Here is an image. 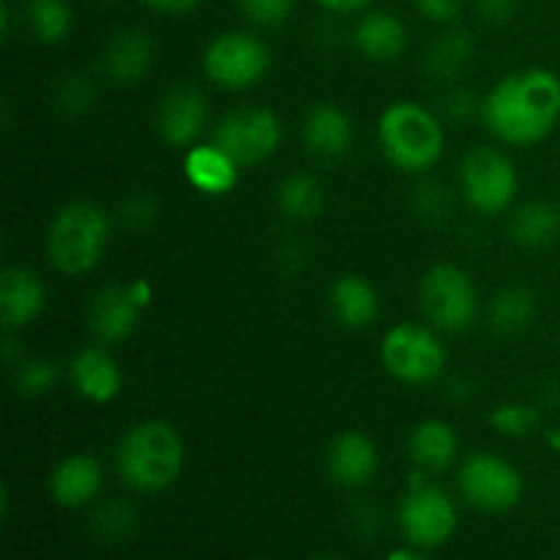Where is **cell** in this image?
Returning a JSON list of instances; mask_svg holds the SVG:
<instances>
[{
    "label": "cell",
    "mask_w": 560,
    "mask_h": 560,
    "mask_svg": "<svg viewBox=\"0 0 560 560\" xmlns=\"http://www.w3.org/2000/svg\"><path fill=\"white\" fill-rule=\"evenodd\" d=\"M481 120L506 145L547 140L560 120V77L541 66L503 77L485 96Z\"/></svg>",
    "instance_id": "1"
},
{
    "label": "cell",
    "mask_w": 560,
    "mask_h": 560,
    "mask_svg": "<svg viewBox=\"0 0 560 560\" xmlns=\"http://www.w3.org/2000/svg\"><path fill=\"white\" fill-rule=\"evenodd\" d=\"M186 448L178 430L167 421H142L118 443L115 465L131 490L162 492L175 485L184 470Z\"/></svg>",
    "instance_id": "2"
},
{
    "label": "cell",
    "mask_w": 560,
    "mask_h": 560,
    "mask_svg": "<svg viewBox=\"0 0 560 560\" xmlns=\"http://www.w3.org/2000/svg\"><path fill=\"white\" fill-rule=\"evenodd\" d=\"M377 140L388 162L402 173H427L446 151V131L432 109L416 102H394L377 120Z\"/></svg>",
    "instance_id": "3"
},
{
    "label": "cell",
    "mask_w": 560,
    "mask_h": 560,
    "mask_svg": "<svg viewBox=\"0 0 560 560\" xmlns=\"http://www.w3.org/2000/svg\"><path fill=\"white\" fill-rule=\"evenodd\" d=\"M113 235V222L102 206L88 200L69 202L55 213L47 233V257L55 271L82 277L102 262Z\"/></svg>",
    "instance_id": "4"
},
{
    "label": "cell",
    "mask_w": 560,
    "mask_h": 560,
    "mask_svg": "<svg viewBox=\"0 0 560 560\" xmlns=\"http://www.w3.org/2000/svg\"><path fill=\"white\" fill-rule=\"evenodd\" d=\"M424 317L446 334L468 331L479 315V293L465 268L438 262L424 273L419 288Z\"/></svg>",
    "instance_id": "5"
},
{
    "label": "cell",
    "mask_w": 560,
    "mask_h": 560,
    "mask_svg": "<svg viewBox=\"0 0 560 560\" xmlns=\"http://www.w3.org/2000/svg\"><path fill=\"white\" fill-rule=\"evenodd\" d=\"M459 184L465 202L485 217L506 211L520 189L512 159L490 145H476L465 153L459 162Z\"/></svg>",
    "instance_id": "6"
},
{
    "label": "cell",
    "mask_w": 560,
    "mask_h": 560,
    "mask_svg": "<svg viewBox=\"0 0 560 560\" xmlns=\"http://www.w3.org/2000/svg\"><path fill=\"white\" fill-rule=\"evenodd\" d=\"M381 361L386 372L410 386H427L446 370V348L432 328L399 323L388 328L381 342Z\"/></svg>",
    "instance_id": "7"
},
{
    "label": "cell",
    "mask_w": 560,
    "mask_h": 560,
    "mask_svg": "<svg viewBox=\"0 0 560 560\" xmlns=\"http://www.w3.org/2000/svg\"><path fill=\"white\" fill-rule=\"evenodd\" d=\"M271 66L266 42L249 31H224L213 38L202 55V69L208 80L224 91L255 88Z\"/></svg>",
    "instance_id": "8"
},
{
    "label": "cell",
    "mask_w": 560,
    "mask_h": 560,
    "mask_svg": "<svg viewBox=\"0 0 560 560\" xmlns=\"http://www.w3.org/2000/svg\"><path fill=\"white\" fill-rule=\"evenodd\" d=\"M282 124L266 107L244 104L224 115L213 131V142L233 159L238 167H255L268 162L282 145Z\"/></svg>",
    "instance_id": "9"
},
{
    "label": "cell",
    "mask_w": 560,
    "mask_h": 560,
    "mask_svg": "<svg viewBox=\"0 0 560 560\" xmlns=\"http://www.w3.org/2000/svg\"><path fill=\"white\" fill-rule=\"evenodd\" d=\"M457 525L459 517L452 495L421 479V474H413L408 495L399 503V528L405 539L419 550H432L446 545Z\"/></svg>",
    "instance_id": "10"
},
{
    "label": "cell",
    "mask_w": 560,
    "mask_h": 560,
    "mask_svg": "<svg viewBox=\"0 0 560 560\" xmlns=\"http://www.w3.org/2000/svg\"><path fill=\"white\" fill-rule=\"evenodd\" d=\"M459 492L474 509L487 514H503L523 501V474L509 459L492 452H476L463 459L457 476Z\"/></svg>",
    "instance_id": "11"
},
{
    "label": "cell",
    "mask_w": 560,
    "mask_h": 560,
    "mask_svg": "<svg viewBox=\"0 0 560 560\" xmlns=\"http://www.w3.org/2000/svg\"><path fill=\"white\" fill-rule=\"evenodd\" d=\"M208 104L197 88L175 85L159 98L156 131L167 145L189 148L206 129Z\"/></svg>",
    "instance_id": "12"
},
{
    "label": "cell",
    "mask_w": 560,
    "mask_h": 560,
    "mask_svg": "<svg viewBox=\"0 0 560 560\" xmlns=\"http://www.w3.org/2000/svg\"><path fill=\"white\" fill-rule=\"evenodd\" d=\"M377 446L370 435L359 430L339 432L326 454V468L334 485L359 490L366 487L377 474Z\"/></svg>",
    "instance_id": "13"
},
{
    "label": "cell",
    "mask_w": 560,
    "mask_h": 560,
    "mask_svg": "<svg viewBox=\"0 0 560 560\" xmlns=\"http://www.w3.org/2000/svg\"><path fill=\"white\" fill-rule=\"evenodd\" d=\"M47 306V288L31 268H5L0 273V320L5 331H16L36 320Z\"/></svg>",
    "instance_id": "14"
},
{
    "label": "cell",
    "mask_w": 560,
    "mask_h": 560,
    "mask_svg": "<svg viewBox=\"0 0 560 560\" xmlns=\"http://www.w3.org/2000/svg\"><path fill=\"white\" fill-rule=\"evenodd\" d=\"M353 120L337 104L320 102L306 113L304 126H301V137H304L306 151L323 162H337V159L348 156L350 145H353Z\"/></svg>",
    "instance_id": "15"
},
{
    "label": "cell",
    "mask_w": 560,
    "mask_h": 560,
    "mask_svg": "<svg viewBox=\"0 0 560 560\" xmlns=\"http://www.w3.org/2000/svg\"><path fill=\"white\" fill-rule=\"evenodd\" d=\"M153 38L142 27H124L107 42L102 55V71L115 85H135L153 66Z\"/></svg>",
    "instance_id": "16"
},
{
    "label": "cell",
    "mask_w": 560,
    "mask_h": 560,
    "mask_svg": "<svg viewBox=\"0 0 560 560\" xmlns=\"http://www.w3.org/2000/svg\"><path fill=\"white\" fill-rule=\"evenodd\" d=\"M69 381L80 397L96 405L113 402L120 394V388H124V375H120L118 361L109 355V350L98 348V345L82 348L71 359Z\"/></svg>",
    "instance_id": "17"
},
{
    "label": "cell",
    "mask_w": 560,
    "mask_h": 560,
    "mask_svg": "<svg viewBox=\"0 0 560 560\" xmlns=\"http://www.w3.org/2000/svg\"><path fill=\"white\" fill-rule=\"evenodd\" d=\"M140 315L142 310L135 304L129 288L113 284L93 295L91 306H88V328H91L93 339H98L102 345L124 342L137 328Z\"/></svg>",
    "instance_id": "18"
},
{
    "label": "cell",
    "mask_w": 560,
    "mask_h": 560,
    "mask_svg": "<svg viewBox=\"0 0 560 560\" xmlns=\"http://www.w3.org/2000/svg\"><path fill=\"white\" fill-rule=\"evenodd\" d=\"M353 44L372 63H392L408 49V27L392 11L366 9L353 27Z\"/></svg>",
    "instance_id": "19"
},
{
    "label": "cell",
    "mask_w": 560,
    "mask_h": 560,
    "mask_svg": "<svg viewBox=\"0 0 560 560\" xmlns=\"http://www.w3.org/2000/svg\"><path fill=\"white\" fill-rule=\"evenodd\" d=\"M104 485L102 463L91 454H71L55 465L49 476V492L55 503L63 509L88 506L98 495Z\"/></svg>",
    "instance_id": "20"
},
{
    "label": "cell",
    "mask_w": 560,
    "mask_h": 560,
    "mask_svg": "<svg viewBox=\"0 0 560 560\" xmlns=\"http://www.w3.org/2000/svg\"><path fill=\"white\" fill-rule=\"evenodd\" d=\"M328 304H331L334 317L348 331H364L372 326L381 312V299H377L375 284L361 273H342L337 282L331 284L328 293Z\"/></svg>",
    "instance_id": "21"
},
{
    "label": "cell",
    "mask_w": 560,
    "mask_h": 560,
    "mask_svg": "<svg viewBox=\"0 0 560 560\" xmlns=\"http://www.w3.org/2000/svg\"><path fill=\"white\" fill-rule=\"evenodd\" d=\"M241 167L217 145H191L184 156V175L197 191L208 197H222L235 189Z\"/></svg>",
    "instance_id": "22"
},
{
    "label": "cell",
    "mask_w": 560,
    "mask_h": 560,
    "mask_svg": "<svg viewBox=\"0 0 560 560\" xmlns=\"http://www.w3.org/2000/svg\"><path fill=\"white\" fill-rule=\"evenodd\" d=\"M408 452L419 470H424V474H443L457 459L459 435L448 421L427 419L410 432Z\"/></svg>",
    "instance_id": "23"
},
{
    "label": "cell",
    "mask_w": 560,
    "mask_h": 560,
    "mask_svg": "<svg viewBox=\"0 0 560 560\" xmlns=\"http://www.w3.org/2000/svg\"><path fill=\"white\" fill-rule=\"evenodd\" d=\"M476 55V38L468 27L446 25L424 52V69L438 82H457Z\"/></svg>",
    "instance_id": "24"
},
{
    "label": "cell",
    "mask_w": 560,
    "mask_h": 560,
    "mask_svg": "<svg viewBox=\"0 0 560 560\" xmlns=\"http://www.w3.org/2000/svg\"><path fill=\"white\" fill-rule=\"evenodd\" d=\"M509 235L523 249H547L560 238V208L545 200H530L514 211Z\"/></svg>",
    "instance_id": "25"
},
{
    "label": "cell",
    "mask_w": 560,
    "mask_h": 560,
    "mask_svg": "<svg viewBox=\"0 0 560 560\" xmlns=\"http://www.w3.org/2000/svg\"><path fill=\"white\" fill-rule=\"evenodd\" d=\"M277 206L279 211L295 222H310L326 206V189L320 180L310 173H290L282 184L277 186Z\"/></svg>",
    "instance_id": "26"
},
{
    "label": "cell",
    "mask_w": 560,
    "mask_h": 560,
    "mask_svg": "<svg viewBox=\"0 0 560 560\" xmlns=\"http://www.w3.org/2000/svg\"><path fill=\"white\" fill-rule=\"evenodd\" d=\"M487 320H490L492 331L503 334V337H517V334L528 331L530 323L536 320L534 293L525 288L501 290V293L490 301Z\"/></svg>",
    "instance_id": "27"
},
{
    "label": "cell",
    "mask_w": 560,
    "mask_h": 560,
    "mask_svg": "<svg viewBox=\"0 0 560 560\" xmlns=\"http://www.w3.org/2000/svg\"><path fill=\"white\" fill-rule=\"evenodd\" d=\"M25 20L36 42L60 44L71 33V5L69 0H27Z\"/></svg>",
    "instance_id": "28"
},
{
    "label": "cell",
    "mask_w": 560,
    "mask_h": 560,
    "mask_svg": "<svg viewBox=\"0 0 560 560\" xmlns=\"http://www.w3.org/2000/svg\"><path fill=\"white\" fill-rule=\"evenodd\" d=\"M91 525H93V534H96L98 539H104V541L126 539V536H129L137 525L135 506L126 501L104 503V506L93 514Z\"/></svg>",
    "instance_id": "29"
},
{
    "label": "cell",
    "mask_w": 560,
    "mask_h": 560,
    "mask_svg": "<svg viewBox=\"0 0 560 560\" xmlns=\"http://www.w3.org/2000/svg\"><path fill=\"white\" fill-rule=\"evenodd\" d=\"M60 381V370L55 361L49 359H27L16 366V392L22 397H42V394H49Z\"/></svg>",
    "instance_id": "30"
},
{
    "label": "cell",
    "mask_w": 560,
    "mask_h": 560,
    "mask_svg": "<svg viewBox=\"0 0 560 560\" xmlns=\"http://www.w3.org/2000/svg\"><path fill=\"white\" fill-rule=\"evenodd\" d=\"M492 430L506 438H525L539 427V410L525 402H506L498 405L490 413Z\"/></svg>",
    "instance_id": "31"
},
{
    "label": "cell",
    "mask_w": 560,
    "mask_h": 560,
    "mask_svg": "<svg viewBox=\"0 0 560 560\" xmlns=\"http://www.w3.org/2000/svg\"><path fill=\"white\" fill-rule=\"evenodd\" d=\"M96 102V88L85 74H69L55 88V104L66 115H82Z\"/></svg>",
    "instance_id": "32"
},
{
    "label": "cell",
    "mask_w": 560,
    "mask_h": 560,
    "mask_svg": "<svg viewBox=\"0 0 560 560\" xmlns=\"http://www.w3.org/2000/svg\"><path fill=\"white\" fill-rule=\"evenodd\" d=\"M295 0H238V9L257 27H279L293 14Z\"/></svg>",
    "instance_id": "33"
},
{
    "label": "cell",
    "mask_w": 560,
    "mask_h": 560,
    "mask_svg": "<svg viewBox=\"0 0 560 560\" xmlns=\"http://www.w3.org/2000/svg\"><path fill=\"white\" fill-rule=\"evenodd\" d=\"M481 104L485 102H479L476 93H470L468 88H452V91H446L441 96L438 109L452 124H468V120L481 118Z\"/></svg>",
    "instance_id": "34"
},
{
    "label": "cell",
    "mask_w": 560,
    "mask_h": 560,
    "mask_svg": "<svg viewBox=\"0 0 560 560\" xmlns=\"http://www.w3.org/2000/svg\"><path fill=\"white\" fill-rule=\"evenodd\" d=\"M413 202H416V211H419V217L432 219V222H441V219H446L448 213H452L454 197L448 195L446 186L430 180V184L419 186Z\"/></svg>",
    "instance_id": "35"
},
{
    "label": "cell",
    "mask_w": 560,
    "mask_h": 560,
    "mask_svg": "<svg viewBox=\"0 0 560 560\" xmlns=\"http://www.w3.org/2000/svg\"><path fill=\"white\" fill-rule=\"evenodd\" d=\"M118 213H120V219H124L126 228L145 230L156 222L159 206L151 195H131V197H126Z\"/></svg>",
    "instance_id": "36"
},
{
    "label": "cell",
    "mask_w": 560,
    "mask_h": 560,
    "mask_svg": "<svg viewBox=\"0 0 560 560\" xmlns=\"http://www.w3.org/2000/svg\"><path fill=\"white\" fill-rule=\"evenodd\" d=\"M416 11L435 25H454L463 14V0H413Z\"/></svg>",
    "instance_id": "37"
},
{
    "label": "cell",
    "mask_w": 560,
    "mask_h": 560,
    "mask_svg": "<svg viewBox=\"0 0 560 560\" xmlns=\"http://www.w3.org/2000/svg\"><path fill=\"white\" fill-rule=\"evenodd\" d=\"M470 3L487 25H506L517 14V0H470Z\"/></svg>",
    "instance_id": "38"
},
{
    "label": "cell",
    "mask_w": 560,
    "mask_h": 560,
    "mask_svg": "<svg viewBox=\"0 0 560 560\" xmlns=\"http://www.w3.org/2000/svg\"><path fill=\"white\" fill-rule=\"evenodd\" d=\"M145 3L148 9L159 11V14H167V16H184L189 11H195L202 0H140Z\"/></svg>",
    "instance_id": "39"
},
{
    "label": "cell",
    "mask_w": 560,
    "mask_h": 560,
    "mask_svg": "<svg viewBox=\"0 0 560 560\" xmlns=\"http://www.w3.org/2000/svg\"><path fill=\"white\" fill-rule=\"evenodd\" d=\"M328 14H364L375 0H315Z\"/></svg>",
    "instance_id": "40"
},
{
    "label": "cell",
    "mask_w": 560,
    "mask_h": 560,
    "mask_svg": "<svg viewBox=\"0 0 560 560\" xmlns=\"http://www.w3.org/2000/svg\"><path fill=\"white\" fill-rule=\"evenodd\" d=\"M129 293H131V299H135V304L140 306V310H148V306H151L153 288H151V282H148V279H137V282H131Z\"/></svg>",
    "instance_id": "41"
},
{
    "label": "cell",
    "mask_w": 560,
    "mask_h": 560,
    "mask_svg": "<svg viewBox=\"0 0 560 560\" xmlns=\"http://www.w3.org/2000/svg\"><path fill=\"white\" fill-rule=\"evenodd\" d=\"M386 560H430V558H424L421 552H416V550H397V552H392Z\"/></svg>",
    "instance_id": "42"
},
{
    "label": "cell",
    "mask_w": 560,
    "mask_h": 560,
    "mask_svg": "<svg viewBox=\"0 0 560 560\" xmlns=\"http://www.w3.org/2000/svg\"><path fill=\"white\" fill-rule=\"evenodd\" d=\"M547 441H550V446H552V448H560V430L550 432V435H547Z\"/></svg>",
    "instance_id": "43"
},
{
    "label": "cell",
    "mask_w": 560,
    "mask_h": 560,
    "mask_svg": "<svg viewBox=\"0 0 560 560\" xmlns=\"http://www.w3.org/2000/svg\"><path fill=\"white\" fill-rule=\"evenodd\" d=\"M312 560H342V558L334 556V552H323V556H317V558H312Z\"/></svg>",
    "instance_id": "44"
}]
</instances>
